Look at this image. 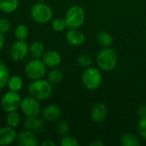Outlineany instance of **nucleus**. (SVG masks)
I'll use <instances>...</instances> for the list:
<instances>
[{"mask_svg": "<svg viewBox=\"0 0 146 146\" xmlns=\"http://www.w3.org/2000/svg\"><path fill=\"white\" fill-rule=\"evenodd\" d=\"M53 92V85L48 80L39 79L33 80L28 86L29 95L39 101L48 99Z\"/></svg>", "mask_w": 146, "mask_h": 146, "instance_id": "1", "label": "nucleus"}, {"mask_svg": "<svg viewBox=\"0 0 146 146\" xmlns=\"http://www.w3.org/2000/svg\"><path fill=\"white\" fill-rule=\"evenodd\" d=\"M64 20L67 24V27L69 29H78L85 22L86 14L82 7L79 5H74L70 7L66 12Z\"/></svg>", "mask_w": 146, "mask_h": 146, "instance_id": "2", "label": "nucleus"}, {"mask_svg": "<svg viewBox=\"0 0 146 146\" xmlns=\"http://www.w3.org/2000/svg\"><path fill=\"white\" fill-rule=\"evenodd\" d=\"M97 63L98 68L105 72L112 71L117 64V55L115 51L109 48H104L97 56Z\"/></svg>", "mask_w": 146, "mask_h": 146, "instance_id": "3", "label": "nucleus"}, {"mask_svg": "<svg viewBox=\"0 0 146 146\" xmlns=\"http://www.w3.org/2000/svg\"><path fill=\"white\" fill-rule=\"evenodd\" d=\"M81 80L86 89L94 91L101 86L103 77L101 72L98 68L90 67L83 72Z\"/></svg>", "mask_w": 146, "mask_h": 146, "instance_id": "4", "label": "nucleus"}, {"mask_svg": "<svg viewBox=\"0 0 146 146\" xmlns=\"http://www.w3.org/2000/svg\"><path fill=\"white\" fill-rule=\"evenodd\" d=\"M31 16L37 23L45 24L51 20L53 12L51 8L46 3H37L31 8Z\"/></svg>", "mask_w": 146, "mask_h": 146, "instance_id": "5", "label": "nucleus"}, {"mask_svg": "<svg viewBox=\"0 0 146 146\" xmlns=\"http://www.w3.org/2000/svg\"><path fill=\"white\" fill-rule=\"evenodd\" d=\"M46 65L40 59H33L25 67V74L30 80L42 79L46 74Z\"/></svg>", "mask_w": 146, "mask_h": 146, "instance_id": "6", "label": "nucleus"}, {"mask_svg": "<svg viewBox=\"0 0 146 146\" xmlns=\"http://www.w3.org/2000/svg\"><path fill=\"white\" fill-rule=\"evenodd\" d=\"M20 109L26 116H38L41 113L39 100L31 96L21 98Z\"/></svg>", "mask_w": 146, "mask_h": 146, "instance_id": "7", "label": "nucleus"}, {"mask_svg": "<svg viewBox=\"0 0 146 146\" xmlns=\"http://www.w3.org/2000/svg\"><path fill=\"white\" fill-rule=\"evenodd\" d=\"M21 102V98L17 92L9 91L6 92L1 100V106L3 110L6 112L17 111L20 108Z\"/></svg>", "mask_w": 146, "mask_h": 146, "instance_id": "8", "label": "nucleus"}, {"mask_svg": "<svg viewBox=\"0 0 146 146\" xmlns=\"http://www.w3.org/2000/svg\"><path fill=\"white\" fill-rule=\"evenodd\" d=\"M29 53V45L25 40H18L15 42L9 51V55L12 60L15 62H21L24 60Z\"/></svg>", "mask_w": 146, "mask_h": 146, "instance_id": "9", "label": "nucleus"}, {"mask_svg": "<svg viewBox=\"0 0 146 146\" xmlns=\"http://www.w3.org/2000/svg\"><path fill=\"white\" fill-rule=\"evenodd\" d=\"M24 127L26 130L36 133H42L46 129V123L43 118L38 116H27L24 120Z\"/></svg>", "mask_w": 146, "mask_h": 146, "instance_id": "10", "label": "nucleus"}, {"mask_svg": "<svg viewBox=\"0 0 146 146\" xmlns=\"http://www.w3.org/2000/svg\"><path fill=\"white\" fill-rule=\"evenodd\" d=\"M15 142L20 146H38V139L36 134L28 130H25L17 134Z\"/></svg>", "mask_w": 146, "mask_h": 146, "instance_id": "11", "label": "nucleus"}, {"mask_svg": "<svg viewBox=\"0 0 146 146\" xmlns=\"http://www.w3.org/2000/svg\"><path fill=\"white\" fill-rule=\"evenodd\" d=\"M108 115V108L104 103H97L91 110V117L95 122H103Z\"/></svg>", "mask_w": 146, "mask_h": 146, "instance_id": "12", "label": "nucleus"}, {"mask_svg": "<svg viewBox=\"0 0 146 146\" xmlns=\"http://www.w3.org/2000/svg\"><path fill=\"white\" fill-rule=\"evenodd\" d=\"M61 109L56 104H49L41 110L42 118L45 121L52 122L58 120L61 116Z\"/></svg>", "mask_w": 146, "mask_h": 146, "instance_id": "13", "label": "nucleus"}, {"mask_svg": "<svg viewBox=\"0 0 146 146\" xmlns=\"http://www.w3.org/2000/svg\"><path fill=\"white\" fill-rule=\"evenodd\" d=\"M16 136L14 127L6 126L0 128V145L6 146L13 144L16 139Z\"/></svg>", "mask_w": 146, "mask_h": 146, "instance_id": "14", "label": "nucleus"}, {"mask_svg": "<svg viewBox=\"0 0 146 146\" xmlns=\"http://www.w3.org/2000/svg\"><path fill=\"white\" fill-rule=\"evenodd\" d=\"M66 39L70 45L78 47L85 43L86 37L81 31L78 29H70L66 34Z\"/></svg>", "mask_w": 146, "mask_h": 146, "instance_id": "15", "label": "nucleus"}, {"mask_svg": "<svg viewBox=\"0 0 146 146\" xmlns=\"http://www.w3.org/2000/svg\"><path fill=\"white\" fill-rule=\"evenodd\" d=\"M42 61L48 68H56L62 62V56L59 52L56 50H48L44 53L42 56Z\"/></svg>", "mask_w": 146, "mask_h": 146, "instance_id": "16", "label": "nucleus"}, {"mask_svg": "<svg viewBox=\"0 0 146 146\" xmlns=\"http://www.w3.org/2000/svg\"><path fill=\"white\" fill-rule=\"evenodd\" d=\"M29 53L34 59H39L44 53V46L40 41H34L29 46Z\"/></svg>", "mask_w": 146, "mask_h": 146, "instance_id": "17", "label": "nucleus"}, {"mask_svg": "<svg viewBox=\"0 0 146 146\" xmlns=\"http://www.w3.org/2000/svg\"><path fill=\"white\" fill-rule=\"evenodd\" d=\"M19 6L18 0H0V10L6 14L15 12Z\"/></svg>", "mask_w": 146, "mask_h": 146, "instance_id": "18", "label": "nucleus"}, {"mask_svg": "<svg viewBox=\"0 0 146 146\" xmlns=\"http://www.w3.org/2000/svg\"><path fill=\"white\" fill-rule=\"evenodd\" d=\"M7 86H8V88L9 89V91L18 92L23 87V80L19 75H13L9 78Z\"/></svg>", "mask_w": 146, "mask_h": 146, "instance_id": "19", "label": "nucleus"}, {"mask_svg": "<svg viewBox=\"0 0 146 146\" xmlns=\"http://www.w3.org/2000/svg\"><path fill=\"white\" fill-rule=\"evenodd\" d=\"M97 40H98V44L104 48L110 47L114 41L112 35L106 31H102V32L98 33V34L97 35Z\"/></svg>", "mask_w": 146, "mask_h": 146, "instance_id": "20", "label": "nucleus"}, {"mask_svg": "<svg viewBox=\"0 0 146 146\" xmlns=\"http://www.w3.org/2000/svg\"><path fill=\"white\" fill-rule=\"evenodd\" d=\"M120 144L122 146H139L140 145V142L134 134L127 133L121 136Z\"/></svg>", "mask_w": 146, "mask_h": 146, "instance_id": "21", "label": "nucleus"}, {"mask_svg": "<svg viewBox=\"0 0 146 146\" xmlns=\"http://www.w3.org/2000/svg\"><path fill=\"white\" fill-rule=\"evenodd\" d=\"M63 80V74L62 72L58 69L53 68L49 73H48V81L50 82L52 85H57L60 84Z\"/></svg>", "mask_w": 146, "mask_h": 146, "instance_id": "22", "label": "nucleus"}, {"mask_svg": "<svg viewBox=\"0 0 146 146\" xmlns=\"http://www.w3.org/2000/svg\"><path fill=\"white\" fill-rule=\"evenodd\" d=\"M20 121H21V115L18 112L16 111L8 112L5 119V122L7 126L15 128L20 124Z\"/></svg>", "mask_w": 146, "mask_h": 146, "instance_id": "23", "label": "nucleus"}, {"mask_svg": "<svg viewBox=\"0 0 146 146\" xmlns=\"http://www.w3.org/2000/svg\"><path fill=\"white\" fill-rule=\"evenodd\" d=\"M9 78V69L7 66L4 64V62L0 61V91L3 90L7 86Z\"/></svg>", "mask_w": 146, "mask_h": 146, "instance_id": "24", "label": "nucleus"}, {"mask_svg": "<svg viewBox=\"0 0 146 146\" xmlns=\"http://www.w3.org/2000/svg\"><path fill=\"white\" fill-rule=\"evenodd\" d=\"M28 28L24 24H19L15 28V36L18 40H26L28 37Z\"/></svg>", "mask_w": 146, "mask_h": 146, "instance_id": "25", "label": "nucleus"}, {"mask_svg": "<svg viewBox=\"0 0 146 146\" xmlns=\"http://www.w3.org/2000/svg\"><path fill=\"white\" fill-rule=\"evenodd\" d=\"M78 64L82 68H90L92 64V58L88 54H81L77 58Z\"/></svg>", "mask_w": 146, "mask_h": 146, "instance_id": "26", "label": "nucleus"}, {"mask_svg": "<svg viewBox=\"0 0 146 146\" xmlns=\"http://www.w3.org/2000/svg\"><path fill=\"white\" fill-rule=\"evenodd\" d=\"M51 27L56 32H62L67 27V24L64 19L56 18L51 22Z\"/></svg>", "mask_w": 146, "mask_h": 146, "instance_id": "27", "label": "nucleus"}, {"mask_svg": "<svg viewBox=\"0 0 146 146\" xmlns=\"http://www.w3.org/2000/svg\"><path fill=\"white\" fill-rule=\"evenodd\" d=\"M60 145L61 146H79L80 143L78 142V140L73 137V136H68V135H65L60 142Z\"/></svg>", "mask_w": 146, "mask_h": 146, "instance_id": "28", "label": "nucleus"}, {"mask_svg": "<svg viewBox=\"0 0 146 146\" xmlns=\"http://www.w3.org/2000/svg\"><path fill=\"white\" fill-rule=\"evenodd\" d=\"M69 130H70L69 124L65 121H61L56 125V132L60 135H63V136L67 135L68 133Z\"/></svg>", "mask_w": 146, "mask_h": 146, "instance_id": "29", "label": "nucleus"}, {"mask_svg": "<svg viewBox=\"0 0 146 146\" xmlns=\"http://www.w3.org/2000/svg\"><path fill=\"white\" fill-rule=\"evenodd\" d=\"M137 132L142 139H146V117L140 118V120L139 121L137 126Z\"/></svg>", "mask_w": 146, "mask_h": 146, "instance_id": "30", "label": "nucleus"}, {"mask_svg": "<svg viewBox=\"0 0 146 146\" xmlns=\"http://www.w3.org/2000/svg\"><path fill=\"white\" fill-rule=\"evenodd\" d=\"M11 24L10 21L6 18H1L0 19V33L4 34L8 33L10 29Z\"/></svg>", "mask_w": 146, "mask_h": 146, "instance_id": "31", "label": "nucleus"}, {"mask_svg": "<svg viewBox=\"0 0 146 146\" xmlns=\"http://www.w3.org/2000/svg\"><path fill=\"white\" fill-rule=\"evenodd\" d=\"M137 114L140 118L146 117V104H142L138 108Z\"/></svg>", "mask_w": 146, "mask_h": 146, "instance_id": "32", "label": "nucleus"}, {"mask_svg": "<svg viewBox=\"0 0 146 146\" xmlns=\"http://www.w3.org/2000/svg\"><path fill=\"white\" fill-rule=\"evenodd\" d=\"M40 145L42 146H56V143L52 141L51 139H46L43 141Z\"/></svg>", "mask_w": 146, "mask_h": 146, "instance_id": "33", "label": "nucleus"}, {"mask_svg": "<svg viewBox=\"0 0 146 146\" xmlns=\"http://www.w3.org/2000/svg\"><path fill=\"white\" fill-rule=\"evenodd\" d=\"M89 145L90 146H104V143H103V142H101V141H99V140H95V141H93V142H92V143H90L89 144Z\"/></svg>", "mask_w": 146, "mask_h": 146, "instance_id": "34", "label": "nucleus"}, {"mask_svg": "<svg viewBox=\"0 0 146 146\" xmlns=\"http://www.w3.org/2000/svg\"><path fill=\"white\" fill-rule=\"evenodd\" d=\"M4 42H5V38H4V36L3 33H0V51L2 50V49L3 48V45H4Z\"/></svg>", "mask_w": 146, "mask_h": 146, "instance_id": "35", "label": "nucleus"}, {"mask_svg": "<svg viewBox=\"0 0 146 146\" xmlns=\"http://www.w3.org/2000/svg\"><path fill=\"white\" fill-rule=\"evenodd\" d=\"M44 1H45V0H37L38 3H44Z\"/></svg>", "mask_w": 146, "mask_h": 146, "instance_id": "36", "label": "nucleus"}]
</instances>
